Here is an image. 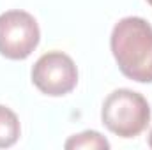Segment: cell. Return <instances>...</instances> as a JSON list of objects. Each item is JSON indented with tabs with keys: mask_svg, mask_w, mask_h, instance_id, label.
I'll list each match as a JSON object with an SVG mask.
<instances>
[{
	"mask_svg": "<svg viewBox=\"0 0 152 150\" xmlns=\"http://www.w3.org/2000/svg\"><path fill=\"white\" fill-rule=\"evenodd\" d=\"M32 83L42 94L51 97L73 92L78 85L75 60L64 51H48L41 55L32 67Z\"/></svg>",
	"mask_w": 152,
	"mask_h": 150,
	"instance_id": "cell-4",
	"label": "cell"
},
{
	"mask_svg": "<svg viewBox=\"0 0 152 150\" xmlns=\"http://www.w3.org/2000/svg\"><path fill=\"white\" fill-rule=\"evenodd\" d=\"M67 150H78V149H87V150H108L110 149V141L97 131H83L80 134L71 136L66 145Z\"/></svg>",
	"mask_w": 152,
	"mask_h": 150,
	"instance_id": "cell-6",
	"label": "cell"
},
{
	"mask_svg": "<svg viewBox=\"0 0 152 150\" xmlns=\"http://www.w3.org/2000/svg\"><path fill=\"white\" fill-rule=\"evenodd\" d=\"M147 2H149V4H151V5H152V0H147Z\"/></svg>",
	"mask_w": 152,
	"mask_h": 150,
	"instance_id": "cell-8",
	"label": "cell"
},
{
	"mask_svg": "<svg viewBox=\"0 0 152 150\" xmlns=\"http://www.w3.org/2000/svg\"><path fill=\"white\" fill-rule=\"evenodd\" d=\"M149 147L152 149V129H151V133H149Z\"/></svg>",
	"mask_w": 152,
	"mask_h": 150,
	"instance_id": "cell-7",
	"label": "cell"
},
{
	"mask_svg": "<svg viewBox=\"0 0 152 150\" xmlns=\"http://www.w3.org/2000/svg\"><path fill=\"white\" fill-rule=\"evenodd\" d=\"M110 48L120 73L138 83H152V27L138 16L115 23Z\"/></svg>",
	"mask_w": 152,
	"mask_h": 150,
	"instance_id": "cell-1",
	"label": "cell"
},
{
	"mask_svg": "<svg viewBox=\"0 0 152 150\" xmlns=\"http://www.w3.org/2000/svg\"><path fill=\"white\" fill-rule=\"evenodd\" d=\"M21 127L16 113L7 106L0 104V149L12 147L20 138Z\"/></svg>",
	"mask_w": 152,
	"mask_h": 150,
	"instance_id": "cell-5",
	"label": "cell"
},
{
	"mask_svg": "<svg viewBox=\"0 0 152 150\" xmlns=\"http://www.w3.org/2000/svg\"><path fill=\"white\" fill-rule=\"evenodd\" d=\"M41 30L27 11H5L0 14V55L9 60H25L37 48Z\"/></svg>",
	"mask_w": 152,
	"mask_h": 150,
	"instance_id": "cell-3",
	"label": "cell"
},
{
	"mask_svg": "<svg viewBox=\"0 0 152 150\" xmlns=\"http://www.w3.org/2000/svg\"><path fill=\"white\" fill-rule=\"evenodd\" d=\"M101 120L110 133L126 140L134 138L147 129L151 122V106L142 94L118 88L104 99Z\"/></svg>",
	"mask_w": 152,
	"mask_h": 150,
	"instance_id": "cell-2",
	"label": "cell"
}]
</instances>
